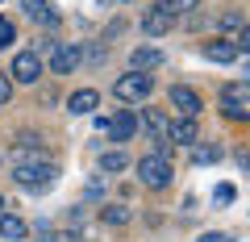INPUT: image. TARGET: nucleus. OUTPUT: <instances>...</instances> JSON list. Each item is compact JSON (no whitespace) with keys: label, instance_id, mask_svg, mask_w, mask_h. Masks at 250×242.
Returning a JSON list of instances; mask_svg holds the SVG:
<instances>
[{"label":"nucleus","instance_id":"obj_1","mask_svg":"<svg viewBox=\"0 0 250 242\" xmlns=\"http://www.w3.org/2000/svg\"><path fill=\"white\" fill-rule=\"evenodd\" d=\"M54 179H59V163H50V159H25V163H13V184H17L21 192H34V197H42V192L54 188Z\"/></svg>","mask_w":250,"mask_h":242},{"label":"nucleus","instance_id":"obj_2","mask_svg":"<svg viewBox=\"0 0 250 242\" xmlns=\"http://www.w3.org/2000/svg\"><path fill=\"white\" fill-rule=\"evenodd\" d=\"M134 171H138V184H142V188H150V192H163V188H171V184H175L171 154H163V151L142 154V159L134 163Z\"/></svg>","mask_w":250,"mask_h":242},{"label":"nucleus","instance_id":"obj_3","mask_svg":"<svg viewBox=\"0 0 250 242\" xmlns=\"http://www.w3.org/2000/svg\"><path fill=\"white\" fill-rule=\"evenodd\" d=\"M150 92H154V75L146 71H125L113 80V96L121 105H142V100H150Z\"/></svg>","mask_w":250,"mask_h":242},{"label":"nucleus","instance_id":"obj_4","mask_svg":"<svg viewBox=\"0 0 250 242\" xmlns=\"http://www.w3.org/2000/svg\"><path fill=\"white\" fill-rule=\"evenodd\" d=\"M138 130H146V138L154 142V151L171 154V142H167V134H171V113H163V109H150V105H146L142 113H138Z\"/></svg>","mask_w":250,"mask_h":242},{"label":"nucleus","instance_id":"obj_5","mask_svg":"<svg viewBox=\"0 0 250 242\" xmlns=\"http://www.w3.org/2000/svg\"><path fill=\"white\" fill-rule=\"evenodd\" d=\"M80 63H83V46H80V42H54V50L46 54L50 75H71Z\"/></svg>","mask_w":250,"mask_h":242},{"label":"nucleus","instance_id":"obj_6","mask_svg":"<svg viewBox=\"0 0 250 242\" xmlns=\"http://www.w3.org/2000/svg\"><path fill=\"white\" fill-rule=\"evenodd\" d=\"M167 100H171V109H175L179 117H200V113H205L200 92L188 88V84H171V88H167Z\"/></svg>","mask_w":250,"mask_h":242},{"label":"nucleus","instance_id":"obj_7","mask_svg":"<svg viewBox=\"0 0 250 242\" xmlns=\"http://www.w3.org/2000/svg\"><path fill=\"white\" fill-rule=\"evenodd\" d=\"M9 80L13 84H38L42 80V59L34 50H17L13 63H9Z\"/></svg>","mask_w":250,"mask_h":242},{"label":"nucleus","instance_id":"obj_8","mask_svg":"<svg viewBox=\"0 0 250 242\" xmlns=\"http://www.w3.org/2000/svg\"><path fill=\"white\" fill-rule=\"evenodd\" d=\"M217 105H221V117H229V121H246V117H250V109H246L250 96H246V88H242V84H225Z\"/></svg>","mask_w":250,"mask_h":242},{"label":"nucleus","instance_id":"obj_9","mask_svg":"<svg viewBox=\"0 0 250 242\" xmlns=\"http://www.w3.org/2000/svg\"><path fill=\"white\" fill-rule=\"evenodd\" d=\"M175 21H179V17H171L163 4H146L138 25H142V34H146V38H167L171 29H175Z\"/></svg>","mask_w":250,"mask_h":242},{"label":"nucleus","instance_id":"obj_10","mask_svg":"<svg viewBox=\"0 0 250 242\" xmlns=\"http://www.w3.org/2000/svg\"><path fill=\"white\" fill-rule=\"evenodd\" d=\"M104 130H108V142H129L138 134V113L134 109H117L113 117H104Z\"/></svg>","mask_w":250,"mask_h":242},{"label":"nucleus","instance_id":"obj_11","mask_svg":"<svg viewBox=\"0 0 250 242\" xmlns=\"http://www.w3.org/2000/svg\"><path fill=\"white\" fill-rule=\"evenodd\" d=\"M163 63H167V54H163L159 50V46H134V50H129V71H146V75H150L154 71V67H163Z\"/></svg>","mask_w":250,"mask_h":242},{"label":"nucleus","instance_id":"obj_12","mask_svg":"<svg viewBox=\"0 0 250 242\" xmlns=\"http://www.w3.org/2000/svg\"><path fill=\"white\" fill-rule=\"evenodd\" d=\"M167 142H175V146H196V142H200L196 117H171V134H167Z\"/></svg>","mask_w":250,"mask_h":242},{"label":"nucleus","instance_id":"obj_13","mask_svg":"<svg viewBox=\"0 0 250 242\" xmlns=\"http://www.w3.org/2000/svg\"><path fill=\"white\" fill-rule=\"evenodd\" d=\"M200 54H205L208 63H233L238 59V46H233V38H208L205 46H200Z\"/></svg>","mask_w":250,"mask_h":242},{"label":"nucleus","instance_id":"obj_14","mask_svg":"<svg viewBox=\"0 0 250 242\" xmlns=\"http://www.w3.org/2000/svg\"><path fill=\"white\" fill-rule=\"evenodd\" d=\"M96 105H100V92H96V88H75L71 96H67V113H71V117L92 113Z\"/></svg>","mask_w":250,"mask_h":242},{"label":"nucleus","instance_id":"obj_15","mask_svg":"<svg viewBox=\"0 0 250 242\" xmlns=\"http://www.w3.org/2000/svg\"><path fill=\"white\" fill-rule=\"evenodd\" d=\"M96 167L104 171V176H121V171H129L134 163H129V154H125V151H100Z\"/></svg>","mask_w":250,"mask_h":242},{"label":"nucleus","instance_id":"obj_16","mask_svg":"<svg viewBox=\"0 0 250 242\" xmlns=\"http://www.w3.org/2000/svg\"><path fill=\"white\" fill-rule=\"evenodd\" d=\"M0 238H4V242H25L29 238V225L21 221V217L4 213V217H0Z\"/></svg>","mask_w":250,"mask_h":242},{"label":"nucleus","instance_id":"obj_17","mask_svg":"<svg viewBox=\"0 0 250 242\" xmlns=\"http://www.w3.org/2000/svg\"><path fill=\"white\" fill-rule=\"evenodd\" d=\"M100 221L104 225H129L134 221V213H129V205H121V200H113V205H100Z\"/></svg>","mask_w":250,"mask_h":242},{"label":"nucleus","instance_id":"obj_18","mask_svg":"<svg viewBox=\"0 0 250 242\" xmlns=\"http://www.w3.org/2000/svg\"><path fill=\"white\" fill-rule=\"evenodd\" d=\"M21 13L29 21H50L54 25V13H50V0H21Z\"/></svg>","mask_w":250,"mask_h":242},{"label":"nucleus","instance_id":"obj_19","mask_svg":"<svg viewBox=\"0 0 250 242\" xmlns=\"http://www.w3.org/2000/svg\"><path fill=\"white\" fill-rule=\"evenodd\" d=\"M42 242H80V230H54V225H38Z\"/></svg>","mask_w":250,"mask_h":242},{"label":"nucleus","instance_id":"obj_20","mask_svg":"<svg viewBox=\"0 0 250 242\" xmlns=\"http://www.w3.org/2000/svg\"><path fill=\"white\" fill-rule=\"evenodd\" d=\"M154 4H163L171 17H188V13H196V9H200V0H154Z\"/></svg>","mask_w":250,"mask_h":242},{"label":"nucleus","instance_id":"obj_21","mask_svg":"<svg viewBox=\"0 0 250 242\" xmlns=\"http://www.w3.org/2000/svg\"><path fill=\"white\" fill-rule=\"evenodd\" d=\"M192 159H196L200 167H205V163H217V159H221V146H213V142H208V146H200V142H196V151H192Z\"/></svg>","mask_w":250,"mask_h":242},{"label":"nucleus","instance_id":"obj_22","mask_svg":"<svg viewBox=\"0 0 250 242\" xmlns=\"http://www.w3.org/2000/svg\"><path fill=\"white\" fill-rule=\"evenodd\" d=\"M217 25H221V29H242L246 21H242L238 9H221V13H217Z\"/></svg>","mask_w":250,"mask_h":242},{"label":"nucleus","instance_id":"obj_23","mask_svg":"<svg viewBox=\"0 0 250 242\" xmlns=\"http://www.w3.org/2000/svg\"><path fill=\"white\" fill-rule=\"evenodd\" d=\"M83 59H88L92 67H100V63H104V59H108V42H92L88 50H83Z\"/></svg>","mask_w":250,"mask_h":242},{"label":"nucleus","instance_id":"obj_24","mask_svg":"<svg viewBox=\"0 0 250 242\" xmlns=\"http://www.w3.org/2000/svg\"><path fill=\"white\" fill-rule=\"evenodd\" d=\"M9 42H17V25H13V21L4 17V13H0V50H4Z\"/></svg>","mask_w":250,"mask_h":242},{"label":"nucleus","instance_id":"obj_25","mask_svg":"<svg viewBox=\"0 0 250 242\" xmlns=\"http://www.w3.org/2000/svg\"><path fill=\"white\" fill-rule=\"evenodd\" d=\"M233 197H238L233 184H217V188H213V205H233Z\"/></svg>","mask_w":250,"mask_h":242},{"label":"nucleus","instance_id":"obj_26","mask_svg":"<svg viewBox=\"0 0 250 242\" xmlns=\"http://www.w3.org/2000/svg\"><path fill=\"white\" fill-rule=\"evenodd\" d=\"M233 46H238V54H246V59H250V21L233 34Z\"/></svg>","mask_w":250,"mask_h":242},{"label":"nucleus","instance_id":"obj_27","mask_svg":"<svg viewBox=\"0 0 250 242\" xmlns=\"http://www.w3.org/2000/svg\"><path fill=\"white\" fill-rule=\"evenodd\" d=\"M13 88H17V84L9 80V71H0V105H9V100H13Z\"/></svg>","mask_w":250,"mask_h":242},{"label":"nucleus","instance_id":"obj_28","mask_svg":"<svg viewBox=\"0 0 250 242\" xmlns=\"http://www.w3.org/2000/svg\"><path fill=\"white\" fill-rule=\"evenodd\" d=\"M238 167H242V176H250V142L238 151Z\"/></svg>","mask_w":250,"mask_h":242},{"label":"nucleus","instance_id":"obj_29","mask_svg":"<svg viewBox=\"0 0 250 242\" xmlns=\"http://www.w3.org/2000/svg\"><path fill=\"white\" fill-rule=\"evenodd\" d=\"M200 242H233V234H221V230H213V234H205Z\"/></svg>","mask_w":250,"mask_h":242},{"label":"nucleus","instance_id":"obj_30","mask_svg":"<svg viewBox=\"0 0 250 242\" xmlns=\"http://www.w3.org/2000/svg\"><path fill=\"white\" fill-rule=\"evenodd\" d=\"M96 9H117V4H134V0H92Z\"/></svg>","mask_w":250,"mask_h":242},{"label":"nucleus","instance_id":"obj_31","mask_svg":"<svg viewBox=\"0 0 250 242\" xmlns=\"http://www.w3.org/2000/svg\"><path fill=\"white\" fill-rule=\"evenodd\" d=\"M4 205H9V200H4V197H0V217H4Z\"/></svg>","mask_w":250,"mask_h":242},{"label":"nucleus","instance_id":"obj_32","mask_svg":"<svg viewBox=\"0 0 250 242\" xmlns=\"http://www.w3.org/2000/svg\"><path fill=\"white\" fill-rule=\"evenodd\" d=\"M246 75H250V67H246Z\"/></svg>","mask_w":250,"mask_h":242},{"label":"nucleus","instance_id":"obj_33","mask_svg":"<svg viewBox=\"0 0 250 242\" xmlns=\"http://www.w3.org/2000/svg\"><path fill=\"white\" fill-rule=\"evenodd\" d=\"M0 4H4V0H0Z\"/></svg>","mask_w":250,"mask_h":242},{"label":"nucleus","instance_id":"obj_34","mask_svg":"<svg viewBox=\"0 0 250 242\" xmlns=\"http://www.w3.org/2000/svg\"><path fill=\"white\" fill-rule=\"evenodd\" d=\"M0 163H4V159H0Z\"/></svg>","mask_w":250,"mask_h":242}]
</instances>
